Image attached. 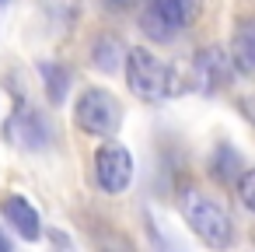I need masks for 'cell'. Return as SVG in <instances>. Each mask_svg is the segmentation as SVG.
<instances>
[{
	"label": "cell",
	"instance_id": "cell-1",
	"mask_svg": "<svg viewBox=\"0 0 255 252\" xmlns=\"http://www.w3.org/2000/svg\"><path fill=\"white\" fill-rule=\"evenodd\" d=\"M126 84L143 102H164L171 95H182V91L196 88L192 63L189 67L161 63L150 49H129L126 53Z\"/></svg>",
	"mask_w": 255,
	"mask_h": 252
},
{
	"label": "cell",
	"instance_id": "cell-2",
	"mask_svg": "<svg viewBox=\"0 0 255 252\" xmlns=\"http://www.w3.org/2000/svg\"><path fill=\"white\" fill-rule=\"evenodd\" d=\"M178 214L199 235V242H206L210 249H227L234 242V221H231L227 207L220 200L206 196L203 189L182 186L178 189Z\"/></svg>",
	"mask_w": 255,
	"mask_h": 252
},
{
	"label": "cell",
	"instance_id": "cell-3",
	"mask_svg": "<svg viewBox=\"0 0 255 252\" xmlns=\"http://www.w3.org/2000/svg\"><path fill=\"white\" fill-rule=\"evenodd\" d=\"M74 119H77V126H81L84 133L112 140V137L119 133V126H123V105H119V98H116L112 91H105V88H88V91L81 95V102H77Z\"/></svg>",
	"mask_w": 255,
	"mask_h": 252
},
{
	"label": "cell",
	"instance_id": "cell-4",
	"mask_svg": "<svg viewBox=\"0 0 255 252\" xmlns=\"http://www.w3.org/2000/svg\"><path fill=\"white\" fill-rule=\"evenodd\" d=\"M203 7V0H150L143 7V32L157 42H171L182 28H189V21H196Z\"/></svg>",
	"mask_w": 255,
	"mask_h": 252
},
{
	"label": "cell",
	"instance_id": "cell-5",
	"mask_svg": "<svg viewBox=\"0 0 255 252\" xmlns=\"http://www.w3.org/2000/svg\"><path fill=\"white\" fill-rule=\"evenodd\" d=\"M53 123L35 109V105H18L11 116H7V123H4V140L11 144V147H25V151H46L49 144H53Z\"/></svg>",
	"mask_w": 255,
	"mask_h": 252
},
{
	"label": "cell",
	"instance_id": "cell-6",
	"mask_svg": "<svg viewBox=\"0 0 255 252\" xmlns=\"http://www.w3.org/2000/svg\"><path fill=\"white\" fill-rule=\"evenodd\" d=\"M234 53L220 49V46H206L192 56V81H196V91L203 95H217L224 91L231 81H234Z\"/></svg>",
	"mask_w": 255,
	"mask_h": 252
},
{
	"label": "cell",
	"instance_id": "cell-7",
	"mask_svg": "<svg viewBox=\"0 0 255 252\" xmlns=\"http://www.w3.org/2000/svg\"><path fill=\"white\" fill-rule=\"evenodd\" d=\"M95 179L105 193H123L133 179V158L123 144H102L95 151Z\"/></svg>",
	"mask_w": 255,
	"mask_h": 252
},
{
	"label": "cell",
	"instance_id": "cell-8",
	"mask_svg": "<svg viewBox=\"0 0 255 252\" xmlns=\"http://www.w3.org/2000/svg\"><path fill=\"white\" fill-rule=\"evenodd\" d=\"M0 214H4V221L25 238V242H35L39 238V214L35 207L25 200V196H4V203H0Z\"/></svg>",
	"mask_w": 255,
	"mask_h": 252
},
{
	"label": "cell",
	"instance_id": "cell-9",
	"mask_svg": "<svg viewBox=\"0 0 255 252\" xmlns=\"http://www.w3.org/2000/svg\"><path fill=\"white\" fill-rule=\"evenodd\" d=\"M231 53H234V63L241 74H255V18H248L234 28Z\"/></svg>",
	"mask_w": 255,
	"mask_h": 252
},
{
	"label": "cell",
	"instance_id": "cell-10",
	"mask_svg": "<svg viewBox=\"0 0 255 252\" xmlns=\"http://www.w3.org/2000/svg\"><path fill=\"white\" fill-rule=\"evenodd\" d=\"M210 172H213L217 182H238L248 168H245L241 154H238L231 144H220V147L213 151V158H210Z\"/></svg>",
	"mask_w": 255,
	"mask_h": 252
},
{
	"label": "cell",
	"instance_id": "cell-11",
	"mask_svg": "<svg viewBox=\"0 0 255 252\" xmlns=\"http://www.w3.org/2000/svg\"><path fill=\"white\" fill-rule=\"evenodd\" d=\"M39 74H42V84H46L49 102L60 105V102L67 98V88H70V70H67L63 63H49V60H42V63H39Z\"/></svg>",
	"mask_w": 255,
	"mask_h": 252
},
{
	"label": "cell",
	"instance_id": "cell-12",
	"mask_svg": "<svg viewBox=\"0 0 255 252\" xmlns=\"http://www.w3.org/2000/svg\"><path fill=\"white\" fill-rule=\"evenodd\" d=\"M123 60H126V53H123L119 39H112V35H102V39L95 42V49H91V63H95V70H102V74H112Z\"/></svg>",
	"mask_w": 255,
	"mask_h": 252
},
{
	"label": "cell",
	"instance_id": "cell-13",
	"mask_svg": "<svg viewBox=\"0 0 255 252\" xmlns=\"http://www.w3.org/2000/svg\"><path fill=\"white\" fill-rule=\"evenodd\" d=\"M238 196H241V203L255 214V168H248V172L238 179Z\"/></svg>",
	"mask_w": 255,
	"mask_h": 252
},
{
	"label": "cell",
	"instance_id": "cell-14",
	"mask_svg": "<svg viewBox=\"0 0 255 252\" xmlns=\"http://www.w3.org/2000/svg\"><path fill=\"white\" fill-rule=\"evenodd\" d=\"M238 109H241V116L255 126V95H245V98H238Z\"/></svg>",
	"mask_w": 255,
	"mask_h": 252
},
{
	"label": "cell",
	"instance_id": "cell-15",
	"mask_svg": "<svg viewBox=\"0 0 255 252\" xmlns=\"http://www.w3.org/2000/svg\"><path fill=\"white\" fill-rule=\"evenodd\" d=\"M133 4H136V0H105V7H109V11H129Z\"/></svg>",
	"mask_w": 255,
	"mask_h": 252
},
{
	"label": "cell",
	"instance_id": "cell-16",
	"mask_svg": "<svg viewBox=\"0 0 255 252\" xmlns=\"http://www.w3.org/2000/svg\"><path fill=\"white\" fill-rule=\"evenodd\" d=\"M7 249H11V242H7L4 235H0V252H7Z\"/></svg>",
	"mask_w": 255,
	"mask_h": 252
},
{
	"label": "cell",
	"instance_id": "cell-17",
	"mask_svg": "<svg viewBox=\"0 0 255 252\" xmlns=\"http://www.w3.org/2000/svg\"><path fill=\"white\" fill-rule=\"evenodd\" d=\"M4 4H11V0H0V7H4Z\"/></svg>",
	"mask_w": 255,
	"mask_h": 252
}]
</instances>
